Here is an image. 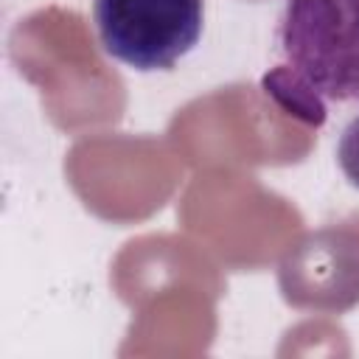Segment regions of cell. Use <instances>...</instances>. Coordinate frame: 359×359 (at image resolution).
Instances as JSON below:
<instances>
[{"label": "cell", "instance_id": "obj_1", "mask_svg": "<svg viewBox=\"0 0 359 359\" xmlns=\"http://www.w3.org/2000/svg\"><path fill=\"white\" fill-rule=\"evenodd\" d=\"M275 53L261 87L283 112L323 126L331 104H359V0H286Z\"/></svg>", "mask_w": 359, "mask_h": 359}, {"label": "cell", "instance_id": "obj_2", "mask_svg": "<svg viewBox=\"0 0 359 359\" xmlns=\"http://www.w3.org/2000/svg\"><path fill=\"white\" fill-rule=\"evenodd\" d=\"M98 42L115 62L140 70H171L205 31V0H93Z\"/></svg>", "mask_w": 359, "mask_h": 359}, {"label": "cell", "instance_id": "obj_3", "mask_svg": "<svg viewBox=\"0 0 359 359\" xmlns=\"http://www.w3.org/2000/svg\"><path fill=\"white\" fill-rule=\"evenodd\" d=\"M337 165L348 180V185L359 188V112L345 123L337 140Z\"/></svg>", "mask_w": 359, "mask_h": 359}]
</instances>
